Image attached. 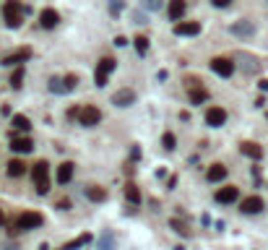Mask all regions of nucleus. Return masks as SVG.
<instances>
[{
	"instance_id": "nucleus-35",
	"label": "nucleus",
	"mask_w": 268,
	"mask_h": 250,
	"mask_svg": "<svg viewBox=\"0 0 268 250\" xmlns=\"http://www.w3.org/2000/svg\"><path fill=\"white\" fill-rule=\"evenodd\" d=\"M123 5H125V0H112V3H109V13H112V16H120Z\"/></svg>"
},
{
	"instance_id": "nucleus-41",
	"label": "nucleus",
	"mask_w": 268,
	"mask_h": 250,
	"mask_svg": "<svg viewBox=\"0 0 268 250\" xmlns=\"http://www.w3.org/2000/svg\"><path fill=\"white\" fill-rule=\"evenodd\" d=\"M258 86H261V89H263V91H268V78H263V81H261V83H258Z\"/></svg>"
},
{
	"instance_id": "nucleus-14",
	"label": "nucleus",
	"mask_w": 268,
	"mask_h": 250,
	"mask_svg": "<svg viewBox=\"0 0 268 250\" xmlns=\"http://www.w3.org/2000/svg\"><path fill=\"white\" fill-rule=\"evenodd\" d=\"M8 149H11L16 156H26V154H32L36 146H34V141L29 136H13L11 138V146H8Z\"/></svg>"
},
{
	"instance_id": "nucleus-9",
	"label": "nucleus",
	"mask_w": 268,
	"mask_h": 250,
	"mask_svg": "<svg viewBox=\"0 0 268 250\" xmlns=\"http://www.w3.org/2000/svg\"><path fill=\"white\" fill-rule=\"evenodd\" d=\"M32 55H34V52H32V47H16L13 52L3 55V66H5V68H13V66H16V68H21L24 63L32 58Z\"/></svg>"
},
{
	"instance_id": "nucleus-3",
	"label": "nucleus",
	"mask_w": 268,
	"mask_h": 250,
	"mask_svg": "<svg viewBox=\"0 0 268 250\" xmlns=\"http://www.w3.org/2000/svg\"><path fill=\"white\" fill-rule=\"evenodd\" d=\"M115 68H117L115 55H101V58L97 60V68H94V86L97 89H104Z\"/></svg>"
},
{
	"instance_id": "nucleus-15",
	"label": "nucleus",
	"mask_w": 268,
	"mask_h": 250,
	"mask_svg": "<svg viewBox=\"0 0 268 250\" xmlns=\"http://www.w3.org/2000/svg\"><path fill=\"white\" fill-rule=\"evenodd\" d=\"M73 175H76V162H70V159H66V162H60L58 164V172H55V180H58V185H66L73 180Z\"/></svg>"
},
{
	"instance_id": "nucleus-11",
	"label": "nucleus",
	"mask_w": 268,
	"mask_h": 250,
	"mask_svg": "<svg viewBox=\"0 0 268 250\" xmlns=\"http://www.w3.org/2000/svg\"><path fill=\"white\" fill-rule=\"evenodd\" d=\"M229 34L237 36V39H253L255 36V24L247 21V18H239V21H234L232 26H229Z\"/></svg>"
},
{
	"instance_id": "nucleus-39",
	"label": "nucleus",
	"mask_w": 268,
	"mask_h": 250,
	"mask_svg": "<svg viewBox=\"0 0 268 250\" xmlns=\"http://www.w3.org/2000/svg\"><path fill=\"white\" fill-rule=\"evenodd\" d=\"M174 185H177V178H174V175H172V178L167 180V188H169V190H174Z\"/></svg>"
},
{
	"instance_id": "nucleus-2",
	"label": "nucleus",
	"mask_w": 268,
	"mask_h": 250,
	"mask_svg": "<svg viewBox=\"0 0 268 250\" xmlns=\"http://www.w3.org/2000/svg\"><path fill=\"white\" fill-rule=\"evenodd\" d=\"M26 8L21 0H5L3 3V21L8 29H18V26L24 24V16H26Z\"/></svg>"
},
{
	"instance_id": "nucleus-8",
	"label": "nucleus",
	"mask_w": 268,
	"mask_h": 250,
	"mask_svg": "<svg viewBox=\"0 0 268 250\" xmlns=\"http://www.w3.org/2000/svg\"><path fill=\"white\" fill-rule=\"evenodd\" d=\"M135 99H138V94H135V89H131V86H123V89H117L112 97H109V102H112L115 107H120V109H125V107H133L135 105Z\"/></svg>"
},
{
	"instance_id": "nucleus-22",
	"label": "nucleus",
	"mask_w": 268,
	"mask_h": 250,
	"mask_svg": "<svg viewBox=\"0 0 268 250\" xmlns=\"http://www.w3.org/2000/svg\"><path fill=\"white\" fill-rule=\"evenodd\" d=\"M239 151H242L247 159H253V162L263 159V146L255 143V141H242V143H239Z\"/></svg>"
},
{
	"instance_id": "nucleus-37",
	"label": "nucleus",
	"mask_w": 268,
	"mask_h": 250,
	"mask_svg": "<svg viewBox=\"0 0 268 250\" xmlns=\"http://www.w3.org/2000/svg\"><path fill=\"white\" fill-rule=\"evenodd\" d=\"M115 47H128V39L125 36H115Z\"/></svg>"
},
{
	"instance_id": "nucleus-26",
	"label": "nucleus",
	"mask_w": 268,
	"mask_h": 250,
	"mask_svg": "<svg viewBox=\"0 0 268 250\" xmlns=\"http://www.w3.org/2000/svg\"><path fill=\"white\" fill-rule=\"evenodd\" d=\"M123 196H125V201L131 203V206H138V203H141V188H138L133 180H128L125 188H123Z\"/></svg>"
},
{
	"instance_id": "nucleus-21",
	"label": "nucleus",
	"mask_w": 268,
	"mask_h": 250,
	"mask_svg": "<svg viewBox=\"0 0 268 250\" xmlns=\"http://www.w3.org/2000/svg\"><path fill=\"white\" fill-rule=\"evenodd\" d=\"M174 34L177 36H198L201 34V21H180V24H174Z\"/></svg>"
},
{
	"instance_id": "nucleus-33",
	"label": "nucleus",
	"mask_w": 268,
	"mask_h": 250,
	"mask_svg": "<svg viewBox=\"0 0 268 250\" xmlns=\"http://www.w3.org/2000/svg\"><path fill=\"white\" fill-rule=\"evenodd\" d=\"M141 8H143V11H159L162 0H141Z\"/></svg>"
},
{
	"instance_id": "nucleus-34",
	"label": "nucleus",
	"mask_w": 268,
	"mask_h": 250,
	"mask_svg": "<svg viewBox=\"0 0 268 250\" xmlns=\"http://www.w3.org/2000/svg\"><path fill=\"white\" fill-rule=\"evenodd\" d=\"M55 209H58V211H70L73 209V201L70 198H58V201H55Z\"/></svg>"
},
{
	"instance_id": "nucleus-42",
	"label": "nucleus",
	"mask_w": 268,
	"mask_h": 250,
	"mask_svg": "<svg viewBox=\"0 0 268 250\" xmlns=\"http://www.w3.org/2000/svg\"><path fill=\"white\" fill-rule=\"evenodd\" d=\"M36 250H50V245L47 243H39V248H36Z\"/></svg>"
},
{
	"instance_id": "nucleus-6",
	"label": "nucleus",
	"mask_w": 268,
	"mask_h": 250,
	"mask_svg": "<svg viewBox=\"0 0 268 250\" xmlns=\"http://www.w3.org/2000/svg\"><path fill=\"white\" fill-rule=\"evenodd\" d=\"M208 68L214 71L219 78H232V76H234V71H237L234 60H232V58H224V55H216V58H211Z\"/></svg>"
},
{
	"instance_id": "nucleus-32",
	"label": "nucleus",
	"mask_w": 268,
	"mask_h": 250,
	"mask_svg": "<svg viewBox=\"0 0 268 250\" xmlns=\"http://www.w3.org/2000/svg\"><path fill=\"white\" fill-rule=\"evenodd\" d=\"M50 91L52 94H66V89H63V78H50Z\"/></svg>"
},
{
	"instance_id": "nucleus-16",
	"label": "nucleus",
	"mask_w": 268,
	"mask_h": 250,
	"mask_svg": "<svg viewBox=\"0 0 268 250\" xmlns=\"http://www.w3.org/2000/svg\"><path fill=\"white\" fill-rule=\"evenodd\" d=\"M26 172H29V164H26L21 156H13V159H8V164H5V175H8V178L18 180V178H24Z\"/></svg>"
},
{
	"instance_id": "nucleus-13",
	"label": "nucleus",
	"mask_w": 268,
	"mask_h": 250,
	"mask_svg": "<svg viewBox=\"0 0 268 250\" xmlns=\"http://www.w3.org/2000/svg\"><path fill=\"white\" fill-rule=\"evenodd\" d=\"M266 209V201L261 196H247L239 201V211H242L245 216H255V214H261V211Z\"/></svg>"
},
{
	"instance_id": "nucleus-29",
	"label": "nucleus",
	"mask_w": 268,
	"mask_h": 250,
	"mask_svg": "<svg viewBox=\"0 0 268 250\" xmlns=\"http://www.w3.org/2000/svg\"><path fill=\"white\" fill-rule=\"evenodd\" d=\"M162 149L164 151H174V149H177V136H174L172 131L162 133Z\"/></svg>"
},
{
	"instance_id": "nucleus-30",
	"label": "nucleus",
	"mask_w": 268,
	"mask_h": 250,
	"mask_svg": "<svg viewBox=\"0 0 268 250\" xmlns=\"http://www.w3.org/2000/svg\"><path fill=\"white\" fill-rule=\"evenodd\" d=\"M24 78H26V68L21 66V68H16V71L11 73V78H8V83H11V89H21Z\"/></svg>"
},
{
	"instance_id": "nucleus-12",
	"label": "nucleus",
	"mask_w": 268,
	"mask_h": 250,
	"mask_svg": "<svg viewBox=\"0 0 268 250\" xmlns=\"http://www.w3.org/2000/svg\"><path fill=\"white\" fill-rule=\"evenodd\" d=\"M84 198L91 203H104L109 198V190L99 182H89V185H84Z\"/></svg>"
},
{
	"instance_id": "nucleus-25",
	"label": "nucleus",
	"mask_w": 268,
	"mask_h": 250,
	"mask_svg": "<svg viewBox=\"0 0 268 250\" xmlns=\"http://www.w3.org/2000/svg\"><path fill=\"white\" fill-rule=\"evenodd\" d=\"M211 99V94H208V89L206 86H193V89H188V102L190 105H206V102Z\"/></svg>"
},
{
	"instance_id": "nucleus-23",
	"label": "nucleus",
	"mask_w": 268,
	"mask_h": 250,
	"mask_svg": "<svg viewBox=\"0 0 268 250\" xmlns=\"http://www.w3.org/2000/svg\"><path fill=\"white\" fill-rule=\"evenodd\" d=\"M97 250H117V235L112 229H104V232L97 237Z\"/></svg>"
},
{
	"instance_id": "nucleus-28",
	"label": "nucleus",
	"mask_w": 268,
	"mask_h": 250,
	"mask_svg": "<svg viewBox=\"0 0 268 250\" xmlns=\"http://www.w3.org/2000/svg\"><path fill=\"white\" fill-rule=\"evenodd\" d=\"M133 44H135V52L141 55V58H146V55H149V47H151V44H149V36H146V34H138L135 39H133Z\"/></svg>"
},
{
	"instance_id": "nucleus-20",
	"label": "nucleus",
	"mask_w": 268,
	"mask_h": 250,
	"mask_svg": "<svg viewBox=\"0 0 268 250\" xmlns=\"http://www.w3.org/2000/svg\"><path fill=\"white\" fill-rule=\"evenodd\" d=\"M227 175H229V167L221 164V162H214V164L206 170V180H208V182H224Z\"/></svg>"
},
{
	"instance_id": "nucleus-5",
	"label": "nucleus",
	"mask_w": 268,
	"mask_h": 250,
	"mask_svg": "<svg viewBox=\"0 0 268 250\" xmlns=\"http://www.w3.org/2000/svg\"><path fill=\"white\" fill-rule=\"evenodd\" d=\"M101 109L97 107V105H81V109H78V125L81 128H97L99 123H101Z\"/></svg>"
},
{
	"instance_id": "nucleus-24",
	"label": "nucleus",
	"mask_w": 268,
	"mask_h": 250,
	"mask_svg": "<svg viewBox=\"0 0 268 250\" xmlns=\"http://www.w3.org/2000/svg\"><path fill=\"white\" fill-rule=\"evenodd\" d=\"M167 224H169V229H172L174 235H180V237H185V240H188V237H193V229H190V224H188L185 219H180V216H172V219L167 221Z\"/></svg>"
},
{
	"instance_id": "nucleus-27",
	"label": "nucleus",
	"mask_w": 268,
	"mask_h": 250,
	"mask_svg": "<svg viewBox=\"0 0 268 250\" xmlns=\"http://www.w3.org/2000/svg\"><path fill=\"white\" fill-rule=\"evenodd\" d=\"M11 128H13L16 133H29L32 131V120L26 117V115H21V112L11 115Z\"/></svg>"
},
{
	"instance_id": "nucleus-18",
	"label": "nucleus",
	"mask_w": 268,
	"mask_h": 250,
	"mask_svg": "<svg viewBox=\"0 0 268 250\" xmlns=\"http://www.w3.org/2000/svg\"><path fill=\"white\" fill-rule=\"evenodd\" d=\"M60 21H63V18H60V13L55 11V8H42V11H39V26H42V29H55Z\"/></svg>"
},
{
	"instance_id": "nucleus-17",
	"label": "nucleus",
	"mask_w": 268,
	"mask_h": 250,
	"mask_svg": "<svg viewBox=\"0 0 268 250\" xmlns=\"http://www.w3.org/2000/svg\"><path fill=\"white\" fill-rule=\"evenodd\" d=\"M185 11H188V0H169V5H167V16H169V21L180 24L182 18H185Z\"/></svg>"
},
{
	"instance_id": "nucleus-7",
	"label": "nucleus",
	"mask_w": 268,
	"mask_h": 250,
	"mask_svg": "<svg viewBox=\"0 0 268 250\" xmlns=\"http://www.w3.org/2000/svg\"><path fill=\"white\" fill-rule=\"evenodd\" d=\"M227 109L224 107H219V105H211L206 112H203V123H206L208 128H221V125H227Z\"/></svg>"
},
{
	"instance_id": "nucleus-31",
	"label": "nucleus",
	"mask_w": 268,
	"mask_h": 250,
	"mask_svg": "<svg viewBox=\"0 0 268 250\" xmlns=\"http://www.w3.org/2000/svg\"><path fill=\"white\" fill-rule=\"evenodd\" d=\"M76 86H78V76H76V73H66V76H63V89L73 91Z\"/></svg>"
},
{
	"instance_id": "nucleus-19",
	"label": "nucleus",
	"mask_w": 268,
	"mask_h": 250,
	"mask_svg": "<svg viewBox=\"0 0 268 250\" xmlns=\"http://www.w3.org/2000/svg\"><path fill=\"white\" fill-rule=\"evenodd\" d=\"M89 243H94V235H91V232H81L73 240H68V243H63L60 250H84Z\"/></svg>"
},
{
	"instance_id": "nucleus-1",
	"label": "nucleus",
	"mask_w": 268,
	"mask_h": 250,
	"mask_svg": "<svg viewBox=\"0 0 268 250\" xmlns=\"http://www.w3.org/2000/svg\"><path fill=\"white\" fill-rule=\"evenodd\" d=\"M50 162L47 159H36L32 164V182H34V190L39 193V196H47L52 190V180H50Z\"/></svg>"
},
{
	"instance_id": "nucleus-43",
	"label": "nucleus",
	"mask_w": 268,
	"mask_h": 250,
	"mask_svg": "<svg viewBox=\"0 0 268 250\" xmlns=\"http://www.w3.org/2000/svg\"><path fill=\"white\" fill-rule=\"evenodd\" d=\"M266 117H268V112H266Z\"/></svg>"
},
{
	"instance_id": "nucleus-36",
	"label": "nucleus",
	"mask_w": 268,
	"mask_h": 250,
	"mask_svg": "<svg viewBox=\"0 0 268 250\" xmlns=\"http://www.w3.org/2000/svg\"><path fill=\"white\" fill-rule=\"evenodd\" d=\"M232 3H234V0H211V5H214V8H229Z\"/></svg>"
},
{
	"instance_id": "nucleus-4",
	"label": "nucleus",
	"mask_w": 268,
	"mask_h": 250,
	"mask_svg": "<svg viewBox=\"0 0 268 250\" xmlns=\"http://www.w3.org/2000/svg\"><path fill=\"white\" fill-rule=\"evenodd\" d=\"M44 224V214L36 209H24L21 214L16 216V229H21V232H34V229H39Z\"/></svg>"
},
{
	"instance_id": "nucleus-10",
	"label": "nucleus",
	"mask_w": 268,
	"mask_h": 250,
	"mask_svg": "<svg viewBox=\"0 0 268 250\" xmlns=\"http://www.w3.org/2000/svg\"><path fill=\"white\" fill-rule=\"evenodd\" d=\"M214 201L219 206H232V203L239 201V188L237 185H221V188L214 193Z\"/></svg>"
},
{
	"instance_id": "nucleus-38",
	"label": "nucleus",
	"mask_w": 268,
	"mask_h": 250,
	"mask_svg": "<svg viewBox=\"0 0 268 250\" xmlns=\"http://www.w3.org/2000/svg\"><path fill=\"white\" fill-rule=\"evenodd\" d=\"M5 221H8V214H5V209H0V229L5 227Z\"/></svg>"
},
{
	"instance_id": "nucleus-40",
	"label": "nucleus",
	"mask_w": 268,
	"mask_h": 250,
	"mask_svg": "<svg viewBox=\"0 0 268 250\" xmlns=\"http://www.w3.org/2000/svg\"><path fill=\"white\" fill-rule=\"evenodd\" d=\"M131 156H133V159H138V156H141V149H138V146H133V151H131Z\"/></svg>"
}]
</instances>
